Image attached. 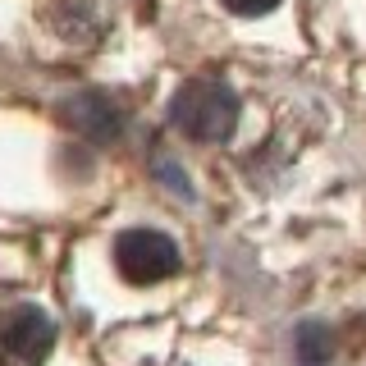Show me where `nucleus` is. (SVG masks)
Here are the masks:
<instances>
[{
  "instance_id": "nucleus-1",
  "label": "nucleus",
  "mask_w": 366,
  "mask_h": 366,
  "mask_svg": "<svg viewBox=\"0 0 366 366\" xmlns=\"http://www.w3.org/2000/svg\"><path fill=\"white\" fill-rule=\"evenodd\" d=\"M169 124L188 142H202V147L229 142L238 129V97L215 78H192L169 101Z\"/></svg>"
},
{
  "instance_id": "nucleus-2",
  "label": "nucleus",
  "mask_w": 366,
  "mask_h": 366,
  "mask_svg": "<svg viewBox=\"0 0 366 366\" xmlns=\"http://www.w3.org/2000/svg\"><path fill=\"white\" fill-rule=\"evenodd\" d=\"M114 270L137 289H152L179 270V247L160 229H124L114 238Z\"/></svg>"
},
{
  "instance_id": "nucleus-3",
  "label": "nucleus",
  "mask_w": 366,
  "mask_h": 366,
  "mask_svg": "<svg viewBox=\"0 0 366 366\" xmlns=\"http://www.w3.org/2000/svg\"><path fill=\"white\" fill-rule=\"evenodd\" d=\"M55 348V325L41 307H9L0 316V366H41Z\"/></svg>"
},
{
  "instance_id": "nucleus-4",
  "label": "nucleus",
  "mask_w": 366,
  "mask_h": 366,
  "mask_svg": "<svg viewBox=\"0 0 366 366\" xmlns=\"http://www.w3.org/2000/svg\"><path fill=\"white\" fill-rule=\"evenodd\" d=\"M60 119L69 124V129H78L83 137H92V142H114L119 137V110L110 106L106 97H97V92H78V97H69L60 106Z\"/></svg>"
},
{
  "instance_id": "nucleus-5",
  "label": "nucleus",
  "mask_w": 366,
  "mask_h": 366,
  "mask_svg": "<svg viewBox=\"0 0 366 366\" xmlns=\"http://www.w3.org/2000/svg\"><path fill=\"white\" fill-rule=\"evenodd\" d=\"M297 339H302L297 348H302V362L307 366H316V362L330 357V330L325 325H302V335H297Z\"/></svg>"
},
{
  "instance_id": "nucleus-6",
  "label": "nucleus",
  "mask_w": 366,
  "mask_h": 366,
  "mask_svg": "<svg viewBox=\"0 0 366 366\" xmlns=\"http://www.w3.org/2000/svg\"><path fill=\"white\" fill-rule=\"evenodd\" d=\"M224 9H234V14H243V19H261V14H270V9H280V0H224Z\"/></svg>"
}]
</instances>
